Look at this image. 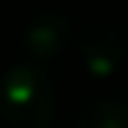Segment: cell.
I'll return each instance as SVG.
<instances>
[{"instance_id": "obj_3", "label": "cell", "mask_w": 128, "mask_h": 128, "mask_svg": "<svg viewBox=\"0 0 128 128\" xmlns=\"http://www.w3.org/2000/svg\"><path fill=\"white\" fill-rule=\"evenodd\" d=\"M78 56L81 64L92 78H112L125 56V42L120 36V31L109 22H100L95 28H89V34H84L81 45H78Z\"/></svg>"}, {"instance_id": "obj_2", "label": "cell", "mask_w": 128, "mask_h": 128, "mask_svg": "<svg viewBox=\"0 0 128 128\" xmlns=\"http://www.w3.org/2000/svg\"><path fill=\"white\" fill-rule=\"evenodd\" d=\"M72 34H75L72 20L64 11H53V8L39 11L22 28L20 48L34 61H50V58H58L72 45Z\"/></svg>"}, {"instance_id": "obj_4", "label": "cell", "mask_w": 128, "mask_h": 128, "mask_svg": "<svg viewBox=\"0 0 128 128\" xmlns=\"http://www.w3.org/2000/svg\"><path fill=\"white\" fill-rule=\"evenodd\" d=\"M70 128H128V106L109 95L92 98L81 106Z\"/></svg>"}, {"instance_id": "obj_1", "label": "cell", "mask_w": 128, "mask_h": 128, "mask_svg": "<svg viewBox=\"0 0 128 128\" xmlns=\"http://www.w3.org/2000/svg\"><path fill=\"white\" fill-rule=\"evenodd\" d=\"M0 117L8 128H48L56 117V89L31 61L14 64L0 78Z\"/></svg>"}]
</instances>
